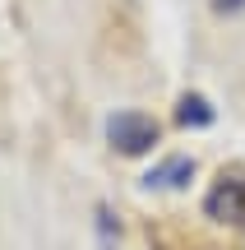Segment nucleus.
I'll return each mask as SVG.
<instances>
[{
  "instance_id": "f257e3e1",
  "label": "nucleus",
  "mask_w": 245,
  "mask_h": 250,
  "mask_svg": "<svg viewBox=\"0 0 245 250\" xmlns=\"http://www.w3.org/2000/svg\"><path fill=\"white\" fill-rule=\"evenodd\" d=\"M107 139L120 153H148L157 144V121L144 116V111H116L107 121Z\"/></svg>"
},
{
  "instance_id": "f03ea898",
  "label": "nucleus",
  "mask_w": 245,
  "mask_h": 250,
  "mask_svg": "<svg viewBox=\"0 0 245 250\" xmlns=\"http://www.w3.org/2000/svg\"><path fill=\"white\" fill-rule=\"evenodd\" d=\"M204 208H208V218H218V223L245 218V171H222L218 186H213L208 199H204Z\"/></svg>"
},
{
  "instance_id": "7ed1b4c3",
  "label": "nucleus",
  "mask_w": 245,
  "mask_h": 250,
  "mask_svg": "<svg viewBox=\"0 0 245 250\" xmlns=\"http://www.w3.org/2000/svg\"><path fill=\"white\" fill-rule=\"evenodd\" d=\"M190 171H194V162L190 158H171V162H162L157 171H148V186H181V181H190Z\"/></svg>"
},
{
  "instance_id": "20e7f679",
  "label": "nucleus",
  "mask_w": 245,
  "mask_h": 250,
  "mask_svg": "<svg viewBox=\"0 0 245 250\" xmlns=\"http://www.w3.org/2000/svg\"><path fill=\"white\" fill-rule=\"evenodd\" d=\"M176 116H181V125H208V121H213V107L199 98V93H185Z\"/></svg>"
},
{
  "instance_id": "39448f33",
  "label": "nucleus",
  "mask_w": 245,
  "mask_h": 250,
  "mask_svg": "<svg viewBox=\"0 0 245 250\" xmlns=\"http://www.w3.org/2000/svg\"><path fill=\"white\" fill-rule=\"evenodd\" d=\"M213 9L218 14H236V9H245V0H213Z\"/></svg>"
}]
</instances>
